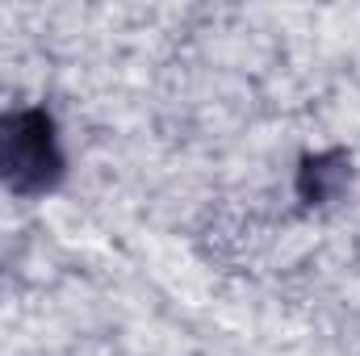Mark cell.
<instances>
[{
  "label": "cell",
  "instance_id": "cell-2",
  "mask_svg": "<svg viewBox=\"0 0 360 356\" xmlns=\"http://www.w3.org/2000/svg\"><path fill=\"white\" fill-rule=\"evenodd\" d=\"M348 180V155L344 151H319L306 155L297 168V193L314 205V201H331Z\"/></svg>",
  "mask_w": 360,
  "mask_h": 356
},
{
  "label": "cell",
  "instance_id": "cell-1",
  "mask_svg": "<svg viewBox=\"0 0 360 356\" xmlns=\"http://www.w3.org/2000/svg\"><path fill=\"white\" fill-rule=\"evenodd\" d=\"M68 172L59 126L42 105L0 113V184L17 197H46Z\"/></svg>",
  "mask_w": 360,
  "mask_h": 356
}]
</instances>
